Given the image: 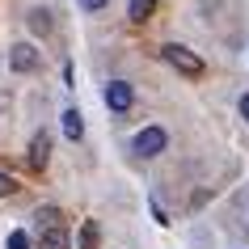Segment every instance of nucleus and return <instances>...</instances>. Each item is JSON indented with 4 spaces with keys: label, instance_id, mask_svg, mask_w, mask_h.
<instances>
[{
    "label": "nucleus",
    "instance_id": "nucleus-1",
    "mask_svg": "<svg viewBox=\"0 0 249 249\" xmlns=\"http://www.w3.org/2000/svg\"><path fill=\"white\" fill-rule=\"evenodd\" d=\"M38 249H68V228H64L59 207L38 211Z\"/></svg>",
    "mask_w": 249,
    "mask_h": 249
},
{
    "label": "nucleus",
    "instance_id": "nucleus-2",
    "mask_svg": "<svg viewBox=\"0 0 249 249\" xmlns=\"http://www.w3.org/2000/svg\"><path fill=\"white\" fill-rule=\"evenodd\" d=\"M165 59H169V64L182 72V76H190V80L203 76V59H198L190 47H178V42H169V47H165Z\"/></svg>",
    "mask_w": 249,
    "mask_h": 249
},
{
    "label": "nucleus",
    "instance_id": "nucleus-3",
    "mask_svg": "<svg viewBox=\"0 0 249 249\" xmlns=\"http://www.w3.org/2000/svg\"><path fill=\"white\" fill-rule=\"evenodd\" d=\"M165 148H169L165 127H144V131L135 135V152H140V157H160Z\"/></svg>",
    "mask_w": 249,
    "mask_h": 249
},
{
    "label": "nucleus",
    "instance_id": "nucleus-4",
    "mask_svg": "<svg viewBox=\"0 0 249 249\" xmlns=\"http://www.w3.org/2000/svg\"><path fill=\"white\" fill-rule=\"evenodd\" d=\"M106 106H110L114 114H127V110L135 106L131 85H127V80H110V85H106Z\"/></svg>",
    "mask_w": 249,
    "mask_h": 249
},
{
    "label": "nucleus",
    "instance_id": "nucleus-5",
    "mask_svg": "<svg viewBox=\"0 0 249 249\" xmlns=\"http://www.w3.org/2000/svg\"><path fill=\"white\" fill-rule=\"evenodd\" d=\"M9 64H13L17 72H34V68H38V47H30V42H17L13 51H9Z\"/></svg>",
    "mask_w": 249,
    "mask_h": 249
},
{
    "label": "nucleus",
    "instance_id": "nucleus-6",
    "mask_svg": "<svg viewBox=\"0 0 249 249\" xmlns=\"http://www.w3.org/2000/svg\"><path fill=\"white\" fill-rule=\"evenodd\" d=\"M47 160H51V135L38 131L30 140V165H34V169H47Z\"/></svg>",
    "mask_w": 249,
    "mask_h": 249
},
{
    "label": "nucleus",
    "instance_id": "nucleus-7",
    "mask_svg": "<svg viewBox=\"0 0 249 249\" xmlns=\"http://www.w3.org/2000/svg\"><path fill=\"white\" fill-rule=\"evenodd\" d=\"M64 135H68V140H80V135H85V118H80V110H64Z\"/></svg>",
    "mask_w": 249,
    "mask_h": 249
},
{
    "label": "nucleus",
    "instance_id": "nucleus-8",
    "mask_svg": "<svg viewBox=\"0 0 249 249\" xmlns=\"http://www.w3.org/2000/svg\"><path fill=\"white\" fill-rule=\"evenodd\" d=\"M152 9H157V0H131V9H127V13H131V21H148Z\"/></svg>",
    "mask_w": 249,
    "mask_h": 249
},
{
    "label": "nucleus",
    "instance_id": "nucleus-9",
    "mask_svg": "<svg viewBox=\"0 0 249 249\" xmlns=\"http://www.w3.org/2000/svg\"><path fill=\"white\" fill-rule=\"evenodd\" d=\"M80 249H97V224L93 220L80 224Z\"/></svg>",
    "mask_w": 249,
    "mask_h": 249
},
{
    "label": "nucleus",
    "instance_id": "nucleus-10",
    "mask_svg": "<svg viewBox=\"0 0 249 249\" xmlns=\"http://www.w3.org/2000/svg\"><path fill=\"white\" fill-rule=\"evenodd\" d=\"M30 26L38 30V34H47V30H51V17H47V9H34V13H30Z\"/></svg>",
    "mask_w": 249,
    "mask_h": 249
},
{
    "label": "nucleus",
    "instance_id": "nucleus-11",
    "mask_svg": "<svg viewBox=\"0 0 249 249\" xmlns=\"http://www.w3.org/2000/svg\"><path fill=\"white\" fill-rule=\"evenodd\" d=\"M9 249H30V236L17 228V232H9Z\"/></svg>",
    "mask_w": 249,
    "mask_h": 249
},
{
    "label": "nucleus",
    "instance_id": "nucleus-12",
    "mask_svg": "<svg viewBox=\"0 0 249 249\" xmlns=\"http://www.w3.org/2000/svg\"><path fill=\"white\" fill-rule=\"evenodd\" d=\"M13 190H17V182H13V178H9V173H0V198H9V195H13Z\"/></svg>",
    "mask_w": 249,
    "mask_h": 249
},
{
    "label": "nucleus",
    "instance_id": "nucleus-13",
    "mask_svg": "<svg viewBox=\"0 0 249 249\" xmlns=\"http://www.w3.org/2000/svg\"><path fill=\"white\" fill-rule=\"evenodd\" d=\"M110 0H80V9H89V13H97V9H106Z\"/></svg>",
    "mask_w": 249,
    "mask_h": 249
},
{
    "label": "nucleus",
    "instance_id": "nucleus-14",
    "mask_svg": "<svg viewBox=\"0 0 249 249\" xmlns=\"http://www.w3.org/2000/svg\"><path fill=\"white\" fill-rule=\"evenodd\" d=\"M241 114H245V123H249V93L241 97Z\"/></svg>",
    "mask_w": 249,
    "mask_h": 249
}]
</instances>
